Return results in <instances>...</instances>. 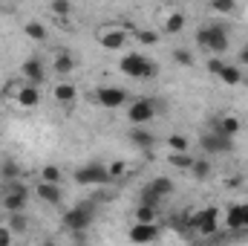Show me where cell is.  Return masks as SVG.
I'll list each match as a JSON object with an SVG mask.
<instances>
[{"instance_id": "28", "label": "cell", "mask_w": 248, "mask_h": 246, "mask_svg": "<svg viewBox=\"0 0 248 246\" xmlns=\"http://www.w3.org/2000/svg\"><path fill=\"white\" fill-rule=\"evenodd\" d=\"M136 223H156V206H139L136 209Z\"/></svg>"}, {"instance_id": "1", "label": "cell", "mask_w": 248, "mask_h": 246, "mask_svg": "<svg viewBox=\"0 0 248 246\" xmlns=\"http://www.w3.org/2000/svg\"><path fill=\"white\" fill-rule=\"evenodd\" d=\"M196 44L205 47V50H211L214 55H222V53L228 50V32H225V26H219V23L202 26V29L196 32Z\"/></svg>"}, {"instance_id": "5", "label": "cell", "mask_w": 248, "mask_h": 246, "mask_svg": "<svg viewBox=\"0 0 248 246\" xmlns=\"http://www.w3.org/2000/svg\"><path fill=\"white\" fill-rule=\"evenodd\" d=\"M156 102H147V99H139L127 107V119L133 122V127H147V122H153L156 116Z\"/></svg>"}, {"instance_id": "33", "label": "cell", "mask_w": 248, "mask_h": 246, "mask_svg": "<svg viewBox=\"0 0 248 246\" xmlns=\"http://www.w3.org/2000/svg\"><path fill=\"white\" fill-rule=\"evenodd\" d=\"M234 9H237V6H234L231 0H214V3H211V12H217V15H231Z\"/></svg>"}, {"instance_id": "22", "label": "cell", "mask_w": 248, "mask_h": 246, "mask_svg": "<svg viewBox=\"0 0 248 246\" xmlns=\"http://www.w3.org/2000/svg\"><path fill=\"white\" fill-rule=\"evenodd\" d=\"M147 188H150L159 200H162V197H168V194H173V183H170V177H156Z\"/></svg>"}, {"instance_id": "32", "label": "cell", "mask_w": 248, "mask_h": 246, "mask_svg": "<svg viewBox=\"0 0 248 246\" xmlns=\"http://www.w3.org/2000/svg\"><path fill=\"white\" fill-rule=\"evenodd\" d=\"M107 171H110V183H113V180H119V177L127 174V165H124L122 159H113V162L107 165Z\"/></svg>"}, {"instance_id": "17", "label": "cell", "mask_w": 248, "mask_h": 246, "mask_svg": "<svg viewBox=\"0 0 248 246\" xmlns=\"http://www.w3.org/2000/svg\"><path fill=\"white\" fill-rule=\"evenodd\" d=\"M185 29V15L182 12H170L168 18H165V23H162V32L165 35H176V32H182Z\"/></svg>"}, {"instance_id": "6", "label": "cell", "mask_w": 248, "mask_h": 246, "mask_svg": "<svg viewBox=\"0 0 248 246\" xmlns=\"http://www.w3.org/2000/svg\"><path fill=\"white\" fill-rule=\"evenodd\" d=\"M26 200H29V191H26V185L20 183V180H15V183L6 185L3 209H6L9 214H15V211H23V209H26Z\"/></svg>"}, {"instance_id": "2", "label": "cell", "mask_w": 248, "mask_h": 246, "mask_svg": "<svg viewBox=\"0 0 248 246\" xmlns=\"http://www.w3.org/2000/svg\"><path fill=\"white\" fill-rule=\"evenodd\" d=\"M122 70H124V75H130V78H156L159 64L144 58V55H139V53H127L122 58Z\"/></svg>"}, {"instance_id": "40", "label": "cell", "mask_w": 248, "mask_h": 246, "mask_svg": "<svg viewBox=\"0 0 248 246\" xmlns=\"http://www.w3.org/2000/svg\"><path fill=\"white\" fill-rule=\"evenodd\" d=\"M41 246H55V241H52V238H46V241H44Z\"/></svg>"}, {"instance_id": "27", "label": "cell", "mask_w": 248, "mask_h": 246, "mask_svg": "<svg viewBox=\"0 0 248 246\" xmlns=\"http://www.w3.org/2000/svg\"><path fill=\"white\" fill-rule=\"evenodd\" d=\"M219 78H222L225 84H231V87H234V84H240V81H243V72H240V67H234V64H225V70L219 72Z\"/></svg>"}, {"instance_id": "19", "label": "cell", "mask_w": 248, "mask_h": 246, "mask_svg": "<svg viewBox=\"0 0 248 246\" xmlns=\"http://www.w3.org/2000/svg\"><path fill=\"white\" fill-rule=\"evenodd\" d=\"M130 142H133L136 148H150V145H153V133H150L147 127H133V130H130Z\"/></svg>"}, {"instance_id": "25", "label": "cell", "mask_w": 248, "mask_h": 246, "mask_svg": "<svg viewBox=\"0 0 248 246\" xmlns=\"http://www.w3.org/2000/svg\"><path fill=\"white\" fill-rule=\"evenodd\" d=\"M23 32H26V38H32V41H46V26L38 23V20L23 23Z\"/></svg>"}, {"instance_id": "8", "label": "cell", "mask_w": 248, "mask_h": 246, "mask_svg": "<svg viewBox=\"0 0 248 246\" xmlns=\"http://www.w3.org/2000/svg\"><path fill=\"white\" fill-rule=\"evenodd\" d=\"M190 226L199 232V235H214L217 232V209H202L190 217Z\"/></svg>"}, {"instance_id": "30", "label": "cell", "mask_w": 248, "mask_h": 246, "mask_svg": "<svg viewBox=\"0 0 248 246\" xmlns=\"http://www.w3.org/2000/svg\"><path fill=\"white\" fill-rule=\"evenodd\" d=\"M49 12H52V15H55V18H61V20H66V15H69V12H72V6H69V3H66V0H55V3H52V6H49Z\"/></svg>"}, {"instance_id": "23", "label": "cell", "mask_w": 248, "mask_h": 246, "mask_svg": "<svg viewBox=\"0 0 248 246\" xmlns=\"http://www.w3.org/2000/svg\"><path fill=\"white\" fill-rule=\"evenodd\" d=\"M168 148H170V154H187L190 142H187L185 133H170L168 136Z\"/></svg>"}, {"instance_id": "24", "label": "cell", "mask_w": 248, "mask_h": 246, "mask_svg": "<svg viewBox=\"0 0 248 246\" xmlns=\"http://www.w3.org/2000/svg\"><path fill=\"white\" fill-rule=\"evenodd\" d=\"M61 180H63V174H61V168H58V165H44V168H41V183L61 185Z\"/></svg>"}, {"instance_id": "4", "label": "cell", "mask_w": 248, "mask_h": 246, "mask_svg": "<svg viewBox=\"0 0 248 246\" xmlns=\"http://www.w3.org/2000/svg\"><path fill=\"white\" fill-rule=\"evenodd\" d=\"M75 183L78 185H107L110 183V171L101 162H87L84 168L75 171Z\"/></svg>"}, {"instance_id": "10", "label": "cell", "mask_w": 248, "mask_h": 246, "mask_svg": "<svg viewBox=\"0 0 248 246\" xmlns=\"http://www.w3.org/2000/svg\"><path fill=\"white\" fill-rule=\"evenodd\" d=\"M240 127H243V122H240V116H234V113H222V116H217L214 122H211V130H219V133H225V136H237L240 133Z\"/></svg>"}, {"instance_id": "9", "label": "cell", "mask_w": 248, "mask_h": 246, "mask_svg": "<svg viewBox=\"0 0 248 246\" xmlns=\"http://www.w3.org/2000/svg\"><path fill=\"white\" fill-rule=\"evenodd\" d=\"M95 99H98V105H101V107L116 110V107H122L124 102H127V93H124L122 87H101V90L95 93Z\"/></svg>"}, {"instance_id": "39", "label": "cell", "mask_w": 248, "mask_h": 246, "mask_svg": "<svg viewBox=\"0 0 248 246\" xmlns=\"http://www.w3.org/2000/svg\"><path fill=\"white\" fill-rule=\"evenodd\" d=\"M240 64H243V67H248V47L240 53Z\"/></svg>"}, {"instance_id": "12", "label": "cell", "mask_w": 248, "mask_h": 246, "mask_svg": "<svg viewBox=\"0 0 248 246\" xmlns=\"http://www.w3.org/2000/svg\"><path fill=\"white\" fill-rule=\"evenodd\" d=\"M98 44H101L104 50H122V47H127V32H124V29L98 32Z\"/></svg>"}, {"instance_id": "13", "label": "cell", "mask_w": 248, "mask_h": 246, "mask_svg": "<svg viewBox=\"0 0 248 246\" xmlns=\"http://www.w3.org/2000/svg\"><path fill=\"white\" fill-rule=\"evenodd\" d=\"M35 194H38V200H44V203H49V206H61V200H63L61 185L38 183V185H35Z\"/></svg>"}, {"instance_id": "7", "label": "cell", "mask_w": 248, "mask_h": 246, "mask_svg": "<svg viewBox=\"0 0 248 246\" xmlns=\"http://www.w3.org/2000/svg\"><path fill=\"white\" fill-rule=\"evenodd\" d=\"M199 145L205 148V154H228L234 148V139L225 136V133H219V130H208V133H202Z\"/></svg>"}, {"instance_id": "29", "label": "cell", "mask_w": 248, "mask_h": 246, "mask_svg": "<svg viewBox=\"0 0 248 246\" xmlns=\"http://www.w3.org/2000/svg\"><path fill=\"white\" fill-rule=\"evenodd\" d=\"M190 171H193V177H196V180H205V177L211 174V162H208V159H193Z\"/></svg>"}, {"instance_id": "34", "label": "cell", "mask_w": 248, "mask_h": 246, "mask_svg": "<svg viewBox=\"0 0 248 246\" xmlns=\"http://www.w3.org/2000/svg\"><path fill=\"white\" fill-rule=\"evenodd\" d=\"M173 61L182 64V67H193V53H187V50H173Z\"/></svg>"}, {"instance_id": "20", "label": "cell", "mask_w": 248, "mask_h": 246, "mask_svg": "<svg viewBox=\"0 0 248 246\" xmlns=\"http://www.w3.org/2000/svg\"><path fill=\"white\" fill-rule=\"evenodd\" d=\"M26 229H29V217H26L23 211L9 214V232H12V235H26Z\"/></svg>"}, {"instance_id": "14", "label": "cell", "mask_w": 248, "mask_h": 246, "mask_svg": "<svg viewBox=\"0 0 248 246\" xmlns=\"http://www.w3.org/2000/svg\"><path fill=\"white\" fill-rule=\"evenodd\" d=\"M20 70H23V78H26L32 87H38V84L44 81V64L38 61V58H26Z\"/></svg>"}, {"instance_id": "15", "label": "cell", "mask_w": 248, "mask_h": 246, "mask_svg": "<svg viewBox=\"0 0 248 246\" xmlns=\"http://www.w3.org/2000/svg\"><path fill=\"white\" fill-rule=\"evenodd\" d=\"M228 229H248V203L228 209Z\"/></svg>"}, {"instance_id": "35", "label": "cell", "mask_w": 248, "mask_h": 246, "mask_svg": "<svg viewBox=\"0 0 248 246\" xmlns=\"http://www.w3.org/2000/svg\"><path fill=\"white\" fill-rule=\"evenodd\" d=\"M136 38H139V44H156V41H159V32H153V29H139Z\"/></svg>"}, {"instance_id": "21", "label": "cell", "mask_w": 248, "mask_h": 246, "mask_svg": "<svg viewBox=\"0 0 248 246\" xmlns=\"http://www.w3.org/2000/svg\"><path fill=\"white\" fill-rule=\"evenodd\" d=\"M75 96H78V87L75 84H55V102L69 105V102H75Z\"/></svg>"}, {"instance_id": "36", "label": "cell", "mask_w": 248, "mask_h": 246, "mask_svg": "<svg viewBox=\"0 0 248 246\" xmlns=\"http://www.w3.org/2000/svg\"><path fill=\"white\" fill-rule=\"evenodd\" d=\"M222 70H225V61H222L219 55H214V58L208 61V72H214V75H219Z\"/></svg>"}, {"instance_id": "16", "label": "cell", "mask_w": 248, "mask_h": 246, "mask_svg": "<svg viewBox=\"0 0 248 246\" xmlns=\"http://www.w3.org/2000/svg\"><path fill=\"white\" fill-rule=\"evenodd\" d=\"M38 102H41V93H38V87H32V84H23V87L17 90V105H20V107L32 110V107H38Z\"/></svg>"}, {"instance_id": "3", "label": "cell", "mask_w": 248, "mask_h": 246, "mask_svg": "<svg viewBox=\"0 0 248 246\" xmlns=\"http://www.w3.org/2000/svg\"><path fill=\"white\" fill-rule=\"evenodd\" d=\"M93 220H95V206L93 203H81V206H75L63 214V226H66L69 235L72 232H87Z\"/></svg>"}, {"instance_id": "31", "label": "cell", "mask_w": 248, "mask_h": 246, "mask_svg": "<svg viewBox=\"0 0 248 246\" xmlns=\"http://www.w3.org/2000/svg\"><path fill=\"white\" fill-rule=\"evenodd\" d=\"M170 165L185 171V168H190V165H193V157H187V154H170Z\"/></svg>"}, {"instance_id": "11", "label": "cell", "mask_w": 248, "mask_h": 246, "mask_svg": "<svg viewBox=\"0 0 248 246\" xmlns=\"http://www.w3.org/2000/svg\"><path fill=\"white\" fill-rule=\"evenodd\" d=\"M159 238V226L156 223H136L130 229V241L133 244H153Z\"/></svg>"}, {"instance_id": "26", "label": "cell", "mask_w": 248, "mask_h": 246, "mask_svg": "<svg viewBox=\"0 0 248 246\" xmlns=\"http://www.w3.org/2000/svg\"><path fill=\"white\" fill-rule=\"evenodd\" d=\"M0 177L9 180V183H15V180L20 177V165H17L15 159H3V162H0Z\"/></svg>"}, {"instance_id": "38", "label": "cell", "mask_w": 248, "mask_h": 246, "mask_svg": "<svg viewBox=\"0 0 248 246\" xmlns=\"http://www.w3.org/2000/svg\"><path fill=\"white\" fill-rule=\"evenodd\" d=\"M72 246H87V232H72Z\"/></svg>"}, {"instance_id": "18", "label": "cell", "mask_w": 248, "mask_h": 246, "mask_svg": "<svg viewBox=\"0 0 248 246\" xmlns=\"http://www.w3.org/2000/svg\"><path fill=\"white\" fill-rule=\"evenodd\" d=\"M52 70H55L58 75H69V72H75V58H72L69 53H61V55H55Z\"/></svg>"}, {"instance_id": "37", "label": "cell", "mask_w": 248, "mask_h": 246, "mask_svg": "<svg viewBox=\"0 0 248 246\" xmlns=\"http://www.w3.org/2000/svg\"><path fill=\"white\" fill-rule=\"evenodd\" d=\"M0 246H15V235L9 232V226H0Z\"/></svg>"}]
</instances>
